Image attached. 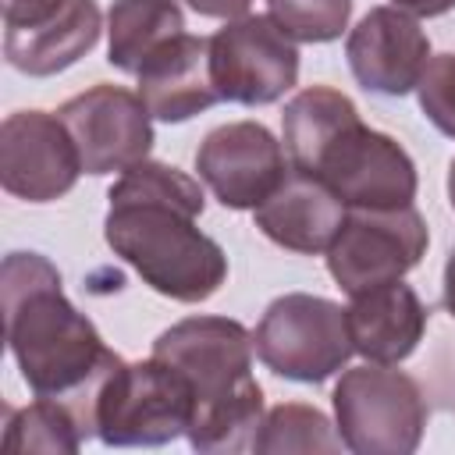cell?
<instances>
[{
	"label": "cell",
	"instance_id": "cell-1",
	"mask_svg": "<svg viewBox=\"0 0 455 455\" xmlns=\"http://www.w3.org/2000/svg\"><path fill=\"white\" fill-rule=\"evenodd\" d=\"M4 295V334L7 348L21 370V380L36 398L60 402L82 437L96 434V398L121 363L78 313L64 288L57 267L39 252H7L0 267Z\"/></svg>",
	"mask_w": 455,
	"mask_h": 455
},
{
	"label": "cell",
	"instance_id": "cell-2",
	"mask_svg": "<svg viewBox=\"0 0 455 455\" xmlns=\"http://www.w3.org/2000/svg\"><path fill=\"white\" fill-rule=\"evenodd\" d=\"M103 238L135 274L174 302H206L228 281L224 249L196 228L206 196L185 171L139 160L107 192Z\"/></svg>",
	"mask_w": 455,
	"mask_h": 455
},
{
	"label": "cell",
	"instance_id": "cell-3",
	"mask_svg": "<svg viewBox=\"0 0 455 455\" xmlns=\"http://www.w3.org/2000/svg\"><path fill=\"white\" fill-rule=\"evenodd\" d=\"M252 334L228 316H185L171 323L153 355L192 387L188 444L196 451H252L263 423V387L252 377Z\"/></svg>",
	"mask_w": 455,
	"mask_h": 455
},
{
	"label": "cell",
	"instance_id": "cell-4",
	"mask_svg": "<svg viewBox=\"0 0 455 455\" xmlns=\"http://www.w3.org/2000/svg\"><path fill=\"white\" fill-rule=\"evenodd\" d=\"M334 427L355 455H409L423 441L427 398L419 384L384 363L352 366L334 384Z\"/></svg>",
	"mask_w": 455,
	"mask_h": 455
},
{
	"label": "cell",
	"instance_id": "cell-5",
	"mask_svg": "<svg viewBox=\"0 0 455 455\" xmlns=\"http://www.w3.org/2000/svg\"><path fill=\"white\" fill-rule=\"evenodd\" d=\"M192 387L164 359L117 363L96 398V437L110 448H156L192 427Z\"/></svg>",
	"mask_w": 455,
	"mask_h": 455
},
{
	"label": "cell",
	"instance_id": "cell-6",
	"mask_svg": "<svg viewBox=\"0 0 455 455\" xmlns=\"http://www.w3.org/2000/svg\"><path fill=\"white\" fill-rule=\"evenodd\" d=\"M252 345L270 373L299 384H323L345 370L355 352L348 313L338 302L306 291L274 299L252 331Z\"/></svg>",
	"mask_w": 455,
	"mask_h": 455
},
{
	"label": "cell",
	"instance_id": "cell-7",
	"mask_svg": "<svg viewBox=\"0 0 455 455\" xmlns=\"http://www.w3.org/2000/svg\"><path fill=\"white\" fill-rule=\"evenodd\" d=\"M306 174L320 178L348 210H398L416 199V164L384 132L348 117L309 160Z\"/></svg>",
	"mask_w": 455,
	"mask_h": 455
},
{
	"label": "cell",
	"instance_id": "cell-8",
	"mask_svg": "<svg viewBox=\"0 0 455 455\" xmlns=\"http://www.w3.org/2000/svg\"><path fill=\"white\" fill-rule=\"evenodd\" d=\"M427 220L416 206L352 210L327 249V270L341 291L359 295L387 281H402L427 252Z\"/></svg>",
	"mask_w": 455,
	"mask_h": 455
},
{
	"label": "cell",
	"instance_id": "cell-9",
	"mask_svg": "<svg viewBox=\"0 0 455 455\" xmlns=\"http://www.w3.org/2000/svg\"><path fill=\"white\" fill-rule=\"evenodd\" d=\"M213 82L220 100L267 107L299 78V46L270 14H242L210 36Z\"/></svg>",
	"mask_w": 455,
	"mask_h": 455
},
{
	"label": "cell",
	"instance_id": "cell-10",
	"mask_svg": "<svg viewBox=\"0 0 455 455\" xmlns=\"http://www.w3.org/2000/svg\"><path fill=\"white\" fill-rule=\"evenodd\" d=\"M57 117L71 132L85 174L128 171L153 149V114L132 89L92 85L71 96Z\"/></svg>",
	"mask_w": 455,
	"mask_h": 455
},
{
	"label": "cell",
	"instance_id": "cell-11",
	"mask_svg": "<svg viewBox=\"0 0 455 455\" xmlns=\"http://www.w3.org/2000/svg\"><path fill=\"white\" fill-rule=\"evenodd\" d=\"M288 153L259 121L213 128L196 149V171L228 210H256L288 174Z\"/></svg>",
	"mask_w": 455,
	"mask_h": 455
},
{
	"label": "cell",
	"instance_id": "cell-12",
	"mask_svg": "<svg viewBox=\"0 0 455 455\" xmlns=\"http://www.w3.org/2000/svg\"><path fill=\"white\" fill-rule=\"evenodd\" d=\"M82 160L57 114L18 110L0 124V181L25 203H53L75 188Z\"/></svg>",
	"mask_w": 455,
	"mask_h": 455
},
{
	"label": "cell",
	"instance_id": "cell-13",
	"mask_svg": "<svg viewBox=\"0 0 455 455\" xmlns=\"http://www.w3.org/2000/svg\"><path fill=\"white\" fill-rule=\"evenodd\" d=\"M345 57H348L355 82L366 92L405 96L419 85V78L427 71L430 39L419 28L416 14H409L395 4L373 7L348 32Z\"/></svg>",
	"mask_w": 455,
	"mask_h": 455
},
{
	"label": "cell",
	"instance_id": "cell-14",
	"mask_svg": "<svg viewBox=\"0 0 455 455\" xmlns=\"http://www.w3.org/2000/svg\"><path fill=\"white\" fill-rule=\"evenodd\" d=\"M139 96L156 121L178 124L203 110H210L220 92L213 82L210 39L203 36H174L139 68Z\"/></svg>",
	"mask_w": 455,
	"mask_h": 455
},
{
	"label": "cell",
	"instance_id": "cell-15",
	"mask_svg": "<svg viewBox=\"0 0 455 455\" xmlns=\"http://www.w3.org/2000/svg\"><path fill=\"white\" fill-rule=\"evenodd\" d=\"M345 203L313 174L288 167L284 181L252 210L256 228L281 249L316 256L327 252L345 224Z\"/></svg>",
	"mask_w": 455,
	"mask_h": 455
},
{
	"label": "cell",
	"instance_id": "cell-16",
	"mask_svg": "<svg viewBox=\"0 0 455 455\" xmlns=\"http://www.w3.org/2000/svg\"><path fill=\"white\" fill-rule=\"evenodd\" d=\"M345 313H348V334L355 352L384 366H398L416 352L430 316L419 295L402 281H387L352 295V306Z\"/></svg>",
	"mask_w": 455,
	"mask_h": 455
},
{
	"label": "cell",
	"instance_id": "cell-17",
	"mask_svg": "<svg viewBox=\"0 0 455 455\" xmlns=\"http://www.w3.org/2000/svg\"><path fill=\"white\" fill-rule=\"evenodd\" d=\"M100 28H103V18L96 0H68L50 21L36 28H7L4 53L14 71L46 78L71 68L78 57H85L96 46Z\"/></svg>",
	"mask_w": 455,
	"mask_h": 455
},
{
	"label": "cell",
	"instance_id": "cell-18",
	"mask_svg": "<svg viewBox=\"0 0 455 455\" xmlns=\"http://www.w3.org/2000/svg\"><path fill=\"white\" fill-rule=\"evenodd\" d=\"M181 32L185 14L178 0H114L107 14V60L124 75H139L149 53Z\"/></svg>",
	"mask_w": 455,
	"mask_h": 455
},
{
	"label": "cell",
	"instance_id": "cell-19",
	"mask_svg": "<svg viewBox=\"0 0 455 455\" xmlns=\"http://www.w3.org/2000/svg\"><path fill=\"white\" fill-rule=\"evenodd\" d=\"M355 103L338 92V89H327V85H309L302 92H295L288 103H284V114H281V132H284V153H288V164L295 171H306L309 160L316 156V149L348 121L355 117Z\"/></svg>",
	"mask_w": 455,
	"mask_h": 455
},
{
	"label": "cell",
	"instance_id": "cell-20",
	"mask_svg": "<svg viewBox=\"0 0 455 455\" xmlns=\"http://www.w3.org/2000/svg\"><path fill=\"white\" fill-rule=\"evenodd\" d=\"M341 437L338 427L313 405L302 402H284L274 405L256 434V448L259 455H288V451H341Z\"/></svg>",
	"mask_w": 455,
	"mask_h": 455
},
{
	"label": "cell",
	"instance_id": "cell-21",
	"mask_svg": "<svg viewBox=\"0 0 455 455\" xmlns=\"http://www.w3.org/2000/svg\"><path fill=\"white\" fill-rule=\"evenodd\" d=\"M82 430L75 416L50 398H36L25 409H7L4 423V448L7 451H78Z\"/></svg>",
	"mask_w": 455,
	"mask_h": 455
},
{
	"label": "cell",
	"instance_id": "cell-22",
	"mask_svg": "<svg viewBox=\"0 0 455 455\" xmlns=\"http://www.w3.org/2000/svg\"><path fill=\"white\" fill-rule=\"evenodd\" d=\"M270 18L299 43L341 39L352 18V0H267Z\"/></svg>",
	"mask_w": 455,
	"mask_h": 455
},
{
	"label": "cell",
	"instance_id": "cell-23",
	"mask_svg": "<svg viewBox=\"0 0 455 455\" xmlns=\"http://www.w3.org/2000/svg\"><path fill=\"white\" fill-rule=\"evenodd\" d=\"M416 96L427 121L448 139H455V53H437L427 60Z\"/></svg>",
	"mask_w": 455,
	"mask_h": 455
},
{
	"label": "cell",
	"instance_id": "cell-24",
	"mask_svg": "<svg viewBox=\"0 0 455 455\" xmlns=\"http://www.w3.org/2000/svg\"><path fill=\"white\" fill-rule=\"evenodd\" d=\"M68 0H4V25L7 28H36L50 21Z\"/></svg>",
	"mask_w": 455,
	"mask_h": 455
},
{
	"label": "cell",
	"instance_id": "cell-25",
	"mask_svg": "<svg viewBox=\"0 0 455 455\" xmlns=\"http://www.w3.org/2000/svg\"><path fill=\"white\" fill-rule=\"evenodd\" d=\"M185 4L203 18H224V21H235L252 7V0H185Z\"/></svg>",
	"mask_w": 455,
	"mask_h": 455
},
{
	"label": "cell",
	"instance_id": "cell-26",
	"mask_svg": "<svg viewBox=\"0 0 455 455\" xmlns=\"http://www.w3.org/2000/svg\"><path fill=\"white\" fill-rule=\"evenodd\" d=\"M391 4L409 11V14H416V18H437V14L455 7V0H391Z\"/></svg>",
	"mask_w": 455,
	"mask_h": 455
},
{
	"label": "cell",
	"instance_id": "cell-27",
	"mask_svg": "<svg viewBox=\"0 0 455 455\" xmlns=\"http://www.w3.org/2000/svg\"><path fill=\"white\" fill-rule=\"evenodd\" d=\"M444 309L455 316V249L448 252V263H444Z\"/></svg>",
	"mask_w": 455,
	"mask_h": 455
},
{
	"label": "cell",
	"instance_id": "cell-28",
	"mask_svg": "<svg viewBox=\"0 0 455 455\" xmlns=\"http://www.w3.org/2000/svg\"><path fill=\"white\" fill-rule=\"evenodd\" d=\"M448 203H451V210H455V160H451V167H448Z\"/></svg>",
	"mask_w": 455,
	"mask_h": 455
}]
</instances>
